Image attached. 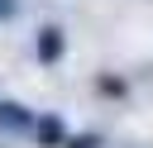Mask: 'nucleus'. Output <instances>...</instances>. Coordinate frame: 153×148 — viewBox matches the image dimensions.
Wrapping results in <instances>:
<instances>
[{"instance_id": "7ed1b4c3", "label": "nucleus", "mask_w": 153, "mask_h": 148, "mask_svg": "<svg viewBox=\"0 0 153 148\" xmlns=\"http://www.w3.org/2000/svg\"><path fill=\"white\" fill-rule=\"evenodd\" d=\"M33 53H38V62H57L62 57V29H38V43H33Z\"/></svg>"}, {"instance_id": "f03ea898", "label": "nucleus", "mask_w": 153, "mask_h": 148, "mask_svg": "<svg viewBox=\"0 0 153 148\" xmlns=\"http://www.w3.org/2000/svg\"><path fill=\"white\" fill-rule=\"evenodd\" d=\"M33 138H38L43 148H62V143H67V124H62V115H43V119L33 124Z\"/></svg>"}, {"instance_id": "20e7f679", "label": "nucleus", "mask_w": 153, "mask_h": 148, "mask_svg": "<svg viewBox=\"0 0 153 148\" xmlns=\"http://www.w3.org/2000/svg\"><path fill=\"white\" fill-rule=\"evenodd\" d=\"M62 148H100V138H96V134H81V138H67Z\"/></svg>"}, {"instance_id": "39448f33", "label": "nucleus", "mask_w": 153, "mask_h": 148, "mask_svg": "<svg viewBox=\"0 0 153 148\" xmlns=\"http://www.w3.org/2000/svg\"><path fill=\"white\" fill-rule=\"evenodd\" d=\"M14 14H19V0H0V24L14 19Z\"/></svg>"}, {"instance_id": "f257e3e1", "label": "nucleus", "mask_w": 153, "mask_h": 148, "mask_svg": "<svg viewBox=\"0 0 153 148\" xmlns=\"http://www.w3.org/2000/svg\"><path fill=\"white\" fill-rule=\"evenodd\" d=\"M33 115H29V105H19V100H0V134H33Z\"/></svg>"}]
</instances>
